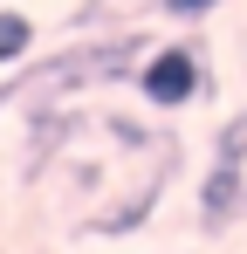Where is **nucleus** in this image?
<instances>
[{
	"instance_id": "1",
	"label": "nucleus",
	"mask_w": 247,
	"mask_h": 254,
	"mask_svg": "<svg viewBox=\"0 0 247 254\" xmlns=\"http://www.w3.org/2000/svg\"><path fill=\"white\" fill-rule=\"evenodd\" d=\"M144 55H151V35L144 28H110V35L69 42V48H55V55H41L35 69H14L0 83V110L7 103H76L89 89L130 83Z\"/></svg>"
},
{
	"instance_id": "2",
	"label": "nucleus",
	"mask_w": 247,
	"mask_h": 254,
	"mask_svg": "<svg viewBox=\"0 0 247 254\" xmlns=\"http://www.w3.org/2000/svg\"><path fill=\"white\" fill-rule=\"evenodd\" d=\"M241 213H247V110L213 130V165L199 179V234L220 241Z\"/></svg>"
},
{
	"instance_id": "3",
	"label": "nucleus",
	"mask_w": 247,
	"mask_h": 254,
	"mask_svg": "<svg viewBox=\"0 0 247 254\" xmlns=\"http://www.w3.org/2000/svg\"><path fill=\"white\" fill-rule=\"evenodd\" d=\"M206 55L192 42H151V55L137 62V76H130V89L151 103V110H192L206 96Z\"/></svg>"
},
{
	"instance_id": "4",
	"label": "nucleus",
	"mask_w": 247,
	"mask_h": 254,
	"mask_svg": "<svg viewBox=\"0 0 247 254\" xmlns=\"http://www.w3.org/2000/svg\"><path fill=\"white\" fill-rule=\"evenodd\" d=\"M172 172H179V144H165L158 158H151V172L124 192V199H110V206H96L89 220H82V234H96V241H130V234H144L151 227V213L165 206V186H172Z\"/></svg>"
},
{
	"instance_id": "5",
	"label": "nucleus",
	"mask_w": 247,
	"mask_h": 254,
	"mask_svg": "<svg viewBox=\"0 0 247 254\" xmlns=\"http://www.w3.org/2000/svg\"><path fill=\"white\" fill-rule=\"evenodd\" d=\"M82 130H96L89 117H82L76 103H28V151H21V165H28V179H35L41 165H55L69 144H76Z\"/></svg>"
},
{
	"instance_id": "6",
	"label": "nucleus",
	"mask_w": 247,
	"mask_h": 254,
	"mask_svg": "<svg viewBox=\"0 0 247 254\" xmlns=\"http://www.w3.org/2000/svg\"><path fill=\"white\" fill-rule=\"evenodd\" d=\"M41 48V28L28 7H14V0H0V69H21V62H35Z\"/></svg>"
},
{
	"instance_id": "7",
	"label": "nucleus",
	"mask_w": 247,
	"mask_h": 254,
	"mask_svg": "<svg viewBox=\"0 0 247 254\" xmlns=\"http://www.w3.org/2000/svg\"><path fill=\"white\" fill-rule=\"evenodd\" d=\"M137 7H144V0H82L76 14H69V28H76V35H96V28H103V35H110V28H124V14H137Z\"/></svg>"
},
{
	"instance_id": "8",
	"label": "nucleus",
	"mask_w": 247,
	"mask_h": 254,
	"mask_svg": "<svg viewBox=\"0 0 247 254\" xmlns=\"http://www.w3.org/2000/svg\"><path fill=\"white\" fill-rule=\"evenodd\" d=\"M220 7H227V0H158L151 14H165V21H185V28H192V21H206V14H220Z\"/></svg>"
}]
</instances>
